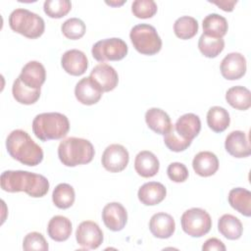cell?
Instances as JSON below:
<instances>
[{
	"instance_id": "obj_1",
	"label": "cell",
	"mask_w": 251,
	"mask_h": 251,
	"mask_svg": "<svg viewBox=\"0 0 251 251\" xmlns=\"http://www.w3.org/2000/svg\"><path fill=\"white\" fill-rule=\"evenodd\" d=\"M0 182L4 191H24L34 198L43 197L49 190V181L44 176L26 171H5L1 175Z\"/></svg>"
},
{
	"instance_id": "obj_2",
	"label": "cell",
	"mask_w": 251,
	"mask_h": 251,
	"mask_svg": "<svg viewBox=\"0 0 251 251\" xmlns=\"http://www.w3.org/2000/svg\"><path fill=\"white\" fill-rule=\"evenodd\" d=\"M6 148L13 159L25 166L33 167L43 160L41 147L23 129H15L9 133L6 139Z\"/></svg>"
},
{
	"instance_id": "obj_3",
	"label": "cell",
	"mask_w": 251,
	"mask_h": 251,
	"mask_svg": "<svg viewBox=\"0 0 251 251\" xmlns=\"http://www.w3.org/2000/svg\"><path fill=\"white\" fill-rule=\"evenodd\" d=\"M70 130V122L67 116L57 113H42L32 121V131L41 141L57 140L65 137Z\"/></svg>"
},
{
	"instance_id": "obj_4",
	"label": "cell",
	"mask_w": 251,
	"mask_h": 251,
	"mask_svg": "<svg viewBox=\"0 0 251 251\" xmlns=\"http://www.w3.org/2000/svg\"><path fill=\"white\" fill-rule=\"evenodd\" d=\"M94 154L92 143L84 138L68 137L63 139L58 147V157L67 167L88 164L92 161Z\"/></svg>"
},
{
	"instance_id": "obj_5",
	"label": "cell",
	"mask_w": 251,
	"mask_h": 251,
	"mask_svg": "<svg viewBox=\"0 0 251 251\" xmlns=\"http://www.w3.org/2000/svg\"><path fill=\"white\" fill-rule=\"evenodd\" d=\"M9 25L15 32L30 39L41 36L45 29L44 20L40 16L23 8L16 9L10 14Z\"/></svg>"
},
{
	"instance_id": "obj_6",
	"label": "cell",
	"mask_w": 251,
	"mask_h": 251,
	"mask_svg": "<svg viewBox=\"0 0 251 251\" xmlns=\"http://www.w3.org/2000/svg\"><path fill=\"white\" fill-rule=\"evenodd\" d=\"M129 38L135 50L143 55H155L162 48V39L151 25H134L129 32Z\"/></svg>"
},
{
	"instance_id": "obj_7",
	"label": "cell",
	"mask_w": 251,
	"mask_h": 251,
	"mask_svg": "<svg viewBox=\"0 0 251 251\" xmlns=\"http://www.w3.org/2000/svg\"><path fill=\"white\" fill-rule=\"evenodd\" d=\"M180 224L182 230L192 237H201L207 234L212 227L210 215L201 208L186 210L180 218Z\"/></svg>"
},
{
	"instance_id": "obj_8",
	"label": "cell",
	"mask_w": 251,
	"mask_h": 251,
	"mask_svg": "<svg viewBox=\"0 0 251 251\" xmlns=\"http://www.w3.org/2000/svg\"><path fill=\"white\" fill-rule=\"evenodd\" d=\"M127 51L126 43L118 37L99 40L91 49L93 58L98 62L120 61L126 56Z\"/></svg>"
},
{
	"instance_id": "obj_9",
	"label": "cell",
	"mask_w": 251,
	"mask_h": 251,
	"mask_svg": "<svg viewBox=\"0 0 251 251\" xmlns=\"http://www.w3.org/2000/svg\"><path fill=\"white\" fill-rule=\"evenodd\" d=\"M75 239L83 249H96L103 242V231L96 223L84 221L75 230Z\"/></svg>"
},
{
	"instance_id": "obj_10",
	"label": "cell",
	"mask_w": 251,
	"mask_h": 251,
	"mask_svg": "<svg viewBox=\"0 0 251 251\" xmlns=\"http://www.w3.org/2000/svg\"><path fill=\"white\" fill-rule=\"evenodd\" d=\"M129 161V154L126 147L121 144H111L106 147L102 154L101 162L105 170L111 173L124 171Z\"/></svg>"
},
{
	"instance_id": "obj_11",
	"label": "cell",
	"mask_w": 251,
	"mask_h": 251,
	"mask_svg": "<svg viewBox=\"0 0 251 251\" xmlns=\"http://www.w3.org/2000/svg\"><path fill=\"white\" fill-rule=\"evenodd\" d=\"M89 76L102 92L112 91L116 88L119 82V75L116 70L105 63L96 65L92 69Z\"/></svg>"
},
{
	"instance_id": "obj_12",
	"label": "cell",
	"mask_w": 251,
	"mask_h": 251,
	"mask_svg": "<svg viewBox=\"0 0 251 251\" xmlns=\"http://www.w3.org/2000/svg\"><path fill=\"white\" fill-rule=\"evenodd\" d=\"M220 70L226 79H239L246 73V59L238 52L229 53L222 60Z\"/></svg>"
},
{
	"instance_id": "obj_13",
	"label": "cell",
	"mask_w": 251,
	"mask_h": 251,
	"mask_svg": "<svg viewBox=\"0 0 251 251\" xmlns=\"http://www.w3.org/2000/svg\"><path fill=\"white\" fill-rule=\"evenodd\" d=\"M102 220L106 227L112 231L122 230L127 222L126 208L119 202L108 203L102 211Z\"/></svg>"
},
{
	"instance_id": "obj_14",
	"label": "cell",
	"mask_w": 251,
	"mask_h": 251,
	"mask_svg": "<svg viewBox=\"0 0 251 251\" xmlns=\"http://www.w3.org/2000/svg\"><path fill=\"white\" fill-rule=\"evenodd\" d=\"M62 68L71 75H83L88 67V60L86 55L77 49H71L66 51L61 58Z\"/></svg>"
},
{
	"instance_id": "obj_15",
	"label": "cell",
	"mask_w": 251,
	"mask_h": 251,
	"mask_svg": "<svg viewBox=\"0 0 251 251\" xmlns=\"http://www.w3.org/2000/svg\"><path fill=\"white\" fill-rule=\"evenodd\" d=\"M19 78L27 87L40 89L46 78L45 68L38 61H30L23 67Z\"/></svg>"
},
{
	"instance_id": "obj_16",
	"label": "cell",
	"mask_w": 251,
	"mask_h": 251,
	"mask_svg": "<svg viewBox=\"0 0 251 251\" xmlns=\"http://www.w3.org/2000/svg\"><path fill=\"white\" fill-rule=\"evenodd\" d=\"M102 93L103 92L90 76L81 78L75 87V98L83 105L89 106L96 104L102 97Z\"/></svg>"
},
{
	"instance_id": "obj_17",
	"label": "cell",
	"mask_w": 251,
	"mask_h": 251,
	"mask_svg": "<svg viewBox=\"0 0 251 251\" xmlns=\"http://www.w3.org/2000/svg\"><path fill=\"white\" fill-rule=\"evenodd\" d=\"M225 148L229 155L235 158H245L251 154L248 138L241 130H233L226 136Z\"/></svg>"
},
{
	"instance_id": "obj_18",
	"label": "cell",
	"mask_w": 251,
	"mask_h": 251,
	"mask_svg": "<svg viewBox=\"0 0 251 251\" xmlns=\"http://www.w3.org/2000/svg\"><path fill=\"white\" fill-rule=\"evenodd\" d=\"M149 229L157 238H169L175 232L176 223L170 214L164 212L156 213L150 219Z\"/></svg>"
},
{
	"instance_id": "obj_19",
	"label": "cell",
	"mask_w": 251,
	"mask_h": 251,
	"mask_svg": "<svg viewBox=\"0 0 251 251\" xmlns=\"http://www.w3.org/2000/svg\"><path fill=\"white\" fill-rule=\"evenodd\" d=\"M167 195V189L161 182L149 181L140 186L137 192L139 201L146 206H154L161 203Z\"/></svg>"
},
{
	"instance_id": "obj_20",
	"label": "cell",
	"mask_w": 251,
	"mask_h": 251,
	"mask_svg": "<svg viewBox=\"0 0 251 251\" xmlns=\"http://www.w3.org/2000/svg\"><path fill=\"white\" fill-rule=\"evenodd\" d=\"M160 163L158 158L147 150L140 151L134 159V170L142 177H152L159 172Z\"/></svg>"
},
{
	"instance_id": "obj_21",
	"label": "cell",
	"mask_w": 251,
	"mask_h": 251,
	"mask_svg": "<svg viewBox=\"0 0 251 251\" xmlns=\"http://www.w3.org/2000/svg\"><path fill=\"white\" fill-rule=\"evenodd\" d=\"M174 126L182 138L192 141L201 130V121L197 115L187 113L180 116Z\"/></svg>"
},
{
	"instance_id": "obj_22",
	"label": "cell",
	"mask_w": 251,
	"mask_h": 251,
	"mask_svg": "<svg viewBox=\"0 0 251 251\" xmlns=\"http://www.w3.org/2000/svg\"><path fill=\"white\" fill-rule=\"evenodd\" d=\"M194 172L200 176H211L219 169L218 157L210 151H201L195 155L192 161Z\"/></svg>"
},
{
	"instance_id": "obj_23",
	"label": "cell",
	"mask_w": 251,
	"mask_h": 251,
	"mask_svg": "<svg viewBox=\"0 0 251 251\" xmlns=\"http://www.w3.org/2000/svg\"><path fill=\"white\" fill-rule=\"evenodd\" d=\"M145 122L149 128L158 134L165 135L172 126L170 116L159 108H151L145 113Z\"/></svg>"
},
{
	"instance_id": "obj_24",
	"label": "cell",
	"mask_w": 251,
	"mask_h": 251,
	"mask_svg": "<svg viewBox=\"0 0 251 251\" xmlns=\"http://www.w3.org/2000/svg\"><path fill=\"white\" fill-rule=\"evenodd\" d=\"M72 223L64 216H54L48 223L47 232L51 239L62 242L66 241L72 234Z\"/></svg>"
},
{
	"instance_id": "obj_25",
	"label": "cell",
	"mask_w": 251,
	"mask_h": 251,
	"mask_svg": "<svg viewBox=\"0 0 251 251\" xmlns=\"http://www.w3.org/2000/svg\"><path fill=\"white\" fill-rule=\"evenodd\" d=\"M203 33L210 37L223 38L226 35L228 25L227 21L225 17L213 13L206 16L203 20Z\"/></svg>"
},
{
	"instance_id": "obj_26",
	"label": "cell",
	"mask_w": 251,
	"mask_h": 251,
	"mask_svg": "<svg viewBox=\"0 0 251 251\" xmlns=\"http://www.w3.org/2000/svg\"><path fill=\"white\" fill-rule=\"evenodd\" d=\"M229 205L245 217L251 216V192L242 187L232 188L228 193Z\"/></svg>"
},
{
	"instance_id": "obj_27",
	"label": "cell",
	"mask_w": 251,
	"mask_h": 251,
	"mask_svg": "<svg viewBox=\"0 0 251 251\" xmlns=\"http://www.w3.org/2000/svg\"><path fill=\"white\" fill-rule=\"evenodd\" d=\"M218 229L226 238L235 240L242 235L243 226L238 218L230 214H225L219 219Z\"/></svg>"
},
{
	"instance_id": "obj_28",
	"label": "cell",
	"mask_w": 251,
	"mask_h": 251,
	"mask_svg": "<svg viewBox=\"0 0 251 251\" xmlns=\"http://www.w3.org/2000/svg\"><path fill=\"white\" fill-rule=\"evenodd\" d=\"M226 100L232 108L245 111L251 106V93L250 90L244 86H232L227 89L226 93Z\"/></svg>"
},
{
	"instance_id": "obj_29",
	"label": "cell",
	"mask_w": 251,
	"mask_h": 251,
	"mask_svg": "<svg viewBox=\"0 0 251 251\" xmlns=\"http://www.w3.org/2000/svg\"><path fill=\"white\" fill-rule=\"evenodd\" d=\"M230 123L228 112L220 106H213L207 113V125L215 132L225 131Z\"/></svg>"
},
{
	"instance_id": "obj_30",
	"label": "cell",
	"mask_w": 251,
	"mask_h": 251,
	"mask_svg": "<svg viewBox=\"0 0 251 251\" xmlns=\"http://www.w3.org/2000/svg\"><path fill=\"white\" fill-rule=\"evenodd\" d=\"M12 93L16 101L19 103L24 105H31L39 99L41 90L27 87L18 76V78L13 83Z\"/></svg>"
},
{
	"instance_id": "obj_31",
	"label": "cell",
	"mask_w": 251,
	"mask_h": 251,
	"mask_svg": "<svg viewBox=\"0 0 251 251\" xmlns=\"http://www.w3.org/2000/svg\"><path fill=\"white\" fill-rule=\"evenodd\" d=\"M75 199V189L69 183H59L53 190L52 200L59 209L70 208Z\"/></svg>"
},
{
	"instance_id": "obj_32",
	"label": "cell",
	"mask_w": 251,
	"mask_h": 251,
	"mask_svg": "<svg viewBox=\"0 0 251 251\" xmlns=\"http://www.w3.org/2000/svg\"><path fill=\"white\" fill-rule=\"evenodd\" d=\"M174 31L180 39H190L198 31V22L193 17H180L174 24Z\"/></svg>"
},
{
	"instance_id": "obj_33",
	"label": "cell",
	"mask_w": 251,
	"mask_h": 251,
	"mask_svg": "<svg viewBox=\"0 0 251 251\" xmlns=\"http://www.w3.org/2000/svg\"><path fill=\"white\" fill-rule=\"evenodd\" d=\"M198 48L205 57L215 58L224 50L225 40L223 38L210 37L202 33L198 41Z\"/></svg>"
},
{
	"instance_id": "obj_34",
	"label": "cell",
	"mask_w": 251,
	"mask_h": 251,
	"mask_svg": "<svg viewBox=\"0 0 251 251\" xmlns=\"http://www.w3.org/2000/svg\"><path fill=\"white\" fill-rule=\"evenodd\" d=\"M43 9L48 17L52 19H60L71 11L72 3L69 0H46Z\"/></svg>"
},
{
	"instance_id": "obj_35",
	"label": "cell",
	"mask_w": 251,
	"mask_h": 251,
	"mask_svg": "<svg viewBox=\"0 0 251 251\" xmlns=\"http://www.w3.org/2000/svg\"><path fill=\"white\" fill-rule=\"evenodd\" d=\"M62 33L69 39L81 38L86 30L85 24L78 18H71L65 21L61 26Z\"/></svg>"
},
{
	"instance_id": "obj_36",
	"label": "cell",
	"mask_w": 251,
	"mask_h": 251,
	"mask_svg": "<svg viewBox=\"0 0 251 251\" xmlns=\"http://www.w3.org/2000/svg\"><path fill=\"white\" fill-rule=\"evenodd\" d=\"M164 142L165 145L174 152H181L184 151L185 149H187L191 142L190 140H186L184 138H182L175 129L174 125H172L171 128L169 129V131L165 134L164 136Z\"/></svg>"
},
{
	"instance_id": "obj_37",
	"label": "cell",
	"mask_w": 251,
	"mask_h": 251,
	"mask_svg": "<svg viewBox=\"0 0 251 251\" xmlns=\"http://www.w3.org/2000/svg\"><path fill=\"white\" fill-rule=\"evenodd\" d=\"M157 4L153 0H135L131 4L132 14L139 19L152 18L157 13Z\"/></svg>"
},
{
	"instance_id": "obj_38",
	"label": "cell",
	"mask_w": 251,
	"mask_h": 251,
	"mask_svg": "<svg viewBox=\"0 0 251 251\" xmlns=\"http://www.w3.org/2000/svg\"><path fill=\"white\" fill-rule=\"evenodd\" d=\"M23 248L25 251H47L49 249V246L46 239L40 232L32 231L25 236L23 241Z\"/></svg>"
},
{
	"instance_id": "obj_39",
	"label": "cell",
	"mask_w": 251,
	"mask_h": 251,
	"mask_svg": "<svg viewBox=\"0 0 251 251\" xmlns=\"http://www.w3.org/2000/svg\"><path fill=\"white\" fill-rule=\"evenodd\" d=\"M169 178L174 182H183L188 177V170L182 163L174 162L167 169Z\"/></svg>"
},
{
	"instance_id": "obj_40",
	"label": "cell",
	"mask_w": 251,
	"mask_h": 251,
	"mask_svg": "<svg viewBox=\"0 0 251 251\" xmlns=\"http://www.w3.org/2000/svg\"><path fill=\"white\" fill-rule=\"evenodd\" d=\"M203 251H226V246L225 244L218 238L212 237L209 238L205 241V243L202 246Z\"/></svg>"
},
{
	"instance_id": "obj_41",
	"label": "cell",
	"mask_w": 251,
	"mask_h": 251,
	"mask_svg": "<svg viewBox=\"0 0 251 251\" xmlns=\"http://www.w3.org/2000/svg\"><path fill=\"white\" fill-rule=\"evenodd\" d=\"M220 7L226 12H231L234 8V5L237 3V0H220V1H209Z\"/></svg>"
},
{
	"instance_id": "obj_42",
	"label": "cell",
	"mask_w": 251,
	"mask_h": 251,
	"mask_svg": "<svg viewBox=\"0 0 251 251\" xmlns=\"http://www.w3.org/2000/svg\"><path fill=\"white\" fill-rule=\"evenodd\" d=\"M107 4H109V5H111V6H120V5H123L124 3H125V1H121V2H112V1H110V2H106Z\"/></svg>"
}]
</instances>
